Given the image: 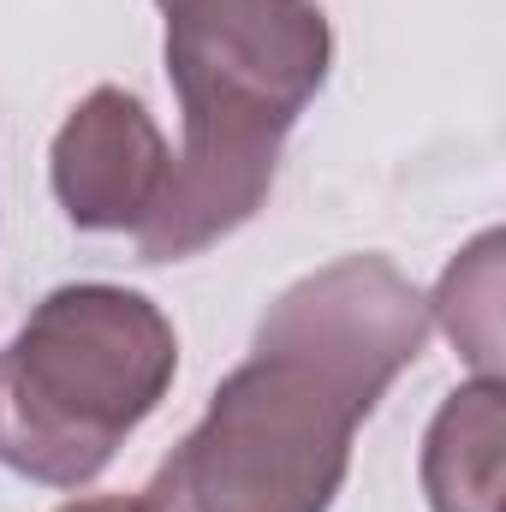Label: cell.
Instances as JSON below:
<instances>
[{"label":"cell","instance_id":"1","mask_svg":"<svg viewBox=\"0 0 506 512\" xmlns=\"http://www.w3.org/2000/svg\"><path fill=\"white\" fill-rule=\"evenodd\" d=\"M179 149L131 233L143 262H179L239 233L274 191L280 143L322 96L334 30L316 0H155Z\"/></svg>","mask_w":506,"mask_h":512},{"label":"cell","instance_id":"4","mask_svg":"<svg viewBox=\"0 0 506 512\" xmlns=\"http://www.w3.org/2000/svg\"><path fill=\"white\" fill-rule=\"evenodd\" d=\"M429 328V298L387 256H340L268 304L251 352L310 364L370 417L387 387L423 358Z\"/></svg>","mask_w":506,"mask_h":512},{"label":"cell","instance_id":"5","mask_svg":"<svg viewBox=\"0 0 506 512\" xmlns=\"http://www.w3.org/2000/svg\"><path fill=\"white\" fill-rule=\"evenodd\" d=\"M167 161L173 149L155 114L120 84H96L54 131L48 179L78 233H137L155 209Z\"/></svg>","mask_w":506,"mask_h":512},{"label":"cell","instance_id":"3","mask_svg":"<svg viewBox=\"0 0 506 512\" xmlns=\"http://www.w3.org/2000/svg\"><path fill=\"white\" fill-rule=\"evenodd\" d=\"M358 423L364 411L310 364L251 352L161 459L143 501L155 512H328Z\"/></svg>","mask_w":506,"mask_h":512},{"label":"cell","instance_id":"6","mask_svg":"<svg viewBox=\"0 0 506 512\" xmlns=\"http://www.w3.org/2000/svg\"><path fill=\"white\" fill-rule=\"evenodd\" d=\"M501 441L506 387L501 376L453 387L423 435V495L435 512H501Z\"/></svg>","mask_w":506,"mask_h":512},{"label":"cell","instance_id":"7","mask_svg":"<svg viewBox=\"0 0 506 512\" xmlns=\"http://www.w3.org/2000/svg\"><path fill=\"white\" fill-rule=\"evenodd\" d=\"M501 245V233H483L429 298V322L471 358L477 376H501Z\"/></svg>","mask_w":506,"mask_h":512},{"label":"cell","instance_id":"8","mask_svg":"<svg viewBox=\"0 0 506 512\" xmlns=\"http://www.w3.org/2000/svg\"><path fill=\"white\" fill-rule=\"evenodd\" d=\"M60 512H155L143 495L137 501H126V495H96V501H66Z\"/></svg>","mask_w":506,"mask_h":512},{"label":"cell","instance_id":"2","mask_svg":"<svg viewBox=\"0 0 506 512\" xmlns=\"http://www.w3.org/2000/svg\"><path fill=\"white\" fill-rule=\"evenodd\" d=\"M179 376V334L131 286H54L0 352V465L42 489L96 483Z\"/></svg>","mask_w":506,"mask_h":512}]
</instances>
